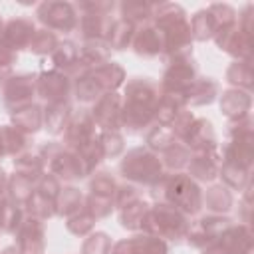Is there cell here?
I'll use <instances>...</instances> for the list:
<instances>
[{
	"instance_id": "6da1fadb",
	"label": "cell",
	"mask_w": 254,
	"mask_h": 254,
	"mask_svg": "<svg viewBox=\"0 0 254 254\" xmlns=\"http://www.w3.org/2000/svg\"><path fill=\"white\" fill-rule=\"evenodd\" d=\"M151 194L157 200L175 206L183 214L198 212L200 202H202V194H200V189L196 187V183L179 173L177 175H161L153 183Z\"/></svg>"
},
{
	"instance_id": "7a4b0ae2",
	"label": "cell",
	"mask_w": 254,
	"mask_h": 254,
	"mask_svg": "<svg viewBox=\"0 0 254 254\" xmlns=\"http://www.w3.org/2000/svg\"><path fill=\"white\" fill-rule=\"evenodd\" d=\"M141 228L157 238L181 240L189 232V222H187V214H183L181 210H177L167 202H159L155 206H149V212Z\"/></svg>"
},
{
	"instance_id": "3957f363",
	"label": "cell",
	"mask_w": 254,
	"mask_h": 254,
	"mask_svg": "<svg viewBox=\"0 0 254 254\" xmlns=\"http://www.w3.org/2000/svg\"><path fill=\"white\" fill-rule=\"evenodd\" d=\"M161 169H163V163L159 161V157L143 147L129 151L125 159L121 161L123 177L129 181L141 183V185H153L163 175Z\"/></svg>"
},
{
	"instance_id": "277c9868",
	"label": "cell",
	"mask_w": 254,
	"mask_h": 254,
	"mask_svg": "<svg viewBox=\"0 0 254 254\" xmlns=\"http://www.w3.org/2000/svg\"><path fill=\"white\" fill-rule=\"evenodd\" d=\"M38 20L46 26V30L50 32H71L73 28H77V12L75 6L69 2H44L38 6L36 10Z\"/></svg>"
},
{
	"instance_id": "5b68a950",
	"label": "cell",
	"mask_w": 254,
	"mask_h": 254,
	"mask_svg": "<svg viewBox=\"0 0 254 254\" xmlns=\"http://www.w3.org/2000/svg\"><path fill=\"white\" fill-rule=\"evenodd\" d=\"M196 77V65L190 58H183V60H175L171 62V65L167 67L161 87L163 93H181L185 95V91L190 87V83Z\"/></svg>"
},
{
	"instance_id": "8992f818",
	"label": "cell",
	"mask_w": 254,
	"mask_h": 254,
	"mask_svg": "<svg viewBox=\"0 0 254 254\" xmlns=\"http://www.w3.org/2000/svg\"><path fill=\"white\" fill-rule=\"evenodd\" d=\"M36 77L38 75H30V73L12 75L4 83V105L12 111L30 105L32 95L36 93Z\"/></svg>"
},
{
	"instance_id": "52a82bcc",
	"label": "cell",
	"mask_w": 254,
	"mask_h": 254,
	"mask_svg": "<svg viewBox=\"0 0 254 254\" xmlns=\"http://www.w3.org/2000/svg\"><path fill=\"white\" fill-rule=\"evenodd\" d=\"M64 137H65V147L71 151H77L79 147L89 143L93 137H97L91 113L85 109H81L79 113H71L65 129H64Z\"/></svg>"
},
{
	"instance_id": "ba28073f",
	"label": "cell",
	"mask_w": 254,
	"mask_h": 254,
	"mask_svg": "<svg viewBox=\"0 0 254 254\" xmlns=\"http://www.w3.org/2000/svg\"><path fill=\"white\" fill-rule=\"evenodd\" d=\"M93 123L99 125L103 131H117L121 127V99L115 91L103 93L91 111Z\"/></svg>"
},
{
	"instance_id": "9c48e42d",
	"label": "cell",
	"mask_w": 254,
	"mask_h": 254,
	"mask_svg": "<svg viewBox=\"0 0 254 254\" xmlns=\"http://www.w3.org/2000/svg\"><path fill=\"white\" fill-rule=\"evenodd\" d=\"M36 93L48 103L65 101L69 93V77L58 69L44 71L36 77Z\"/></svg>"
},
{
	"instance_id": "30bf717a",
	"label": "cell",
	"mask_w": 254,
	"mask_h": 254,
	"mask_svg": "<svg viewBox=\"0 0 254 254\" xmlns=\"http://www.w3.org/2000/svg\"><path fill=\"white\" fill-rule=\"evenodd\" d=\"M16 250L20 254H42L44 252V226L40 218L28 216L16 230Z\"/></svg>"
},
{
	"instance_id": "8fae6325",
	"label": "cell",
	"mask_w": 254,
	"mask_h": 254,
	"mask_svg": "<svg viewBox=\"0 0 254 254\" xmlns=\"http://www.w3.org/2000/svg\"><path fill=\"white\" fill-rule=\"evenodd\" d=\"M34 34H36V28H34L32 20H28V18H14V20H10L4 26L0 40L4 44H8L14 52H18V50H28Z\"/></svg>"
},
{
	"instance_id": "7c38bea8",
	"label": "cell",
	"mask_w": 254,
	"mask_h": 254,
	"mask_svg": "<svg viewBox=\"0 0 254 254\" xmlns=\"http://www.w3.org/2000/svg\"><path fill=\"white\" fill-rule=\"evenodd\" d=\"M135 54L139 56H145V58H153V56H159L163 54V46H165V40H163V34L161 30L155 26V24H143L139 30H135V36H133V42H131Z\"/></svg>"
},
{
	"instance_id": "4fadbf2b",
	"label": "cell",
	"mask_w": 254,
	"mask_h": 254,
	"mask_svg": "<svg viewBox=\"0 0 254 254\" xmlns=\"http://www.w3.org/2000/svg\"><path fill=\"white\" fill-rule=\"evenodd\" d=\"M111 254H167V244L163 242V238H157L153 234L133 236L129 240L117 242Z\"/></svg>"
},
{
	"instance_id": "5bb4252c",
	"label": "cell",
	"mask_w": 254,
	"mask_h": 254,
	"mask_svg": "<svg viewBox=\"0 0 254 254\" xmlns=\"http://www.w3.org/2000/svg\"><path fill=\"white\" fill-rule=\"evenodd\" d=\"M181 139L196 153L214 149V131H212L210 121H206V119H192L190 127L185 131V135Z\"/></svg>"
},
{
	"instance_id": "9a60e30c",
	"label": "cell",
	"mask_w": 254,
	"mask_h": 254,
	"mask_svg": "<svg viewBox=\"0 0 254 254\" xmlns=\"http://www.w3.org/2000/svg\"><path fill=\"white\" fill-rule=\"evenodd\" d=\"M187 167H189L190 177H194L198 181H212L218 175V171L222 167V161L216 157L214 149H210V151H204V153H196L189 161Z\"/></svg>"
},
{
	"instance_id": "2e32d148",
	"label": "cell",
	"mask_w": 254,
	"mask_h": 254,
	"mask_svg": "<svg viewBox=\"0 0 254 254\" xmlns=\"http://www.w3.org/2000/svg\"><path fill=\"white\" fill-rule=\"evenodd\" d=\"M79 32L85 42L91 40H105L107 30L111 26V16L107 14H97V12H83L79 16Z\"/></svg>"
},
{
	"instance_id": "e0dca14e",
	"label": "cell",
	"mask_w": 254,
	"mask_h": 254,
	"mask_svg": "<svg viewBox=\"0 0 254 254\" xmlns=\"http://www.w3.org/2000/svg\"><path fill=\"white\" fill-rule=\"evenodd\" d=\"M189 26H190V36H192L194 40H200V42H204V40H208V38H214L216 32L222 28V24L218 22L216 14H214L210 8L198 10V12L192 16V20H190Z\"/></svg>"
},
{
	"instance_id": "ac0fdd59",
	"label": "cell",
	"mask_w": 254,
	"mask_h": 254,
	"mask_svg": "<svg viewBox=\"0 0 254 254\" xmlns=\"http://www.w3.org/2000/svg\"><path fill=\"white\" fill-rule=\"evenodd\" d=\"M89 73H91V77L97 81V85H99L105 93L117 89V87L123 83V79H125V71H123V67L117 65L115 62L101 64V65L93 67Z\"/></svg>"
},
{
	"instance_id": "d6986e66",
	"label": "cell",
	"mask_w": 254,
	"mask_h": 254,
	"mask_svg": "<svg viewBox=\"0 0 254 254\" xmlns=\"http://www.w3.org/2000/svg\"><path fill=\"white\" fill-rule=\"evenodd\" d=\"M12 121L14 127L22 133H36L44 125V111L36 103H30L12 111Z\"/></svg>"
},
{
	"instance_id": "ffe728a7",
	"label": "cell",
	"mask_w": 254,
	"mask_h": 254,
	"mask_svg": "<svg viewBox=\"0 0 254 254\" xmlns=\"http://www.w3.org/2000/svg\"><path fill=\"white\" fill-rule=\"evenodd\" d=\"M71 117V107L65 101H56V103H48V107L44 109V125L52 135L64 133L67 121Z\"/></svg>"
},
{
	"instance_id": "44dd1931",
	"label": "cell",
	"mask_w": 254,
	"mask_h": 254,
	"mask_svg": "<svg viewBox=\"0 0 254 254\" xmlns=\"http://www.w3.org/2000/svg\"><path fill=\"white\" fill-rule=\"evenodd\" d=\"M133 36H135V26L123 18H115L111 20V26L107 30L105 44L111 50H125L133 42Z\"/></svg>"
},
{
	"instance_id": "7402d4cb",
	"label": "cell",
	"mask_w": 254,
	"mask_h": 254,
	"mask_svg": "<svg viewBox=\"0 0 254 254\" xmlns=\"http://www.w3.org/2000/svg\"><path fill=\"white\" fill-rule=\"evenodd\" d=\"M216 81H212L210 77H198L190 83V87L185 91V101H190L192 105H204L210 103L216 95Z\"/></svg>"
},
{
	"instance_id": "603a6c76",
	"label": "cell",
	"mask_w": 254,
	"mask_h": 254,
	"mask_svg": "<svg viewBox=\"0 0 254 254\" xmlns=\"http://www.w3.org/2000/svg\"><path fill=\"white\" fill-rule=\"evenodd\" d=\"M109 54H111V48L105 44V40H91V42H85L83 48L79 50V60L93 69L101 64H107Z\"/></svg>"
},
{
	"instance_id": "cb8c5ba5",
	"label": "cell",
	"mask_w": 254,
	"mask_h": 254,
	"mask_svg": "<svg viewBox=\"0 0 254 254\" xmlns=\"http://www.w3.org/2000/svg\"><path fill=\"white\" fill-rule=\"evenodd\" d=\"M149 212V204L143 202V200H131L127 202L125 206H121V214H119V220H121V226L123 228H129V230H139L143 226V220Z\"/></svg>"
},
{
	"instance_id": "d4e9b609",
	"label": "cell",
	"mask_w": 254,
	"mask_h": 254,
	"mask_svg": "<svg viewBox=\"0 0 254 254\" xmlns=\"http://www.w3.org/2000/svg\"><path fill=\"white\" fill-rule=\"evenodd\" d=\"M81 204H83V196H81V192L77 189H73V187L62 189L58 198H56V212L69 218V216L77 214L79 210H83Z\"/></svg>"
},
{
	"instance_id": "484cf974",
	"label": "cell",
	"mask_w": 254,
	"mask_h": 254,
	"mask_svg": "<svg viewBox=\"0 0 254 254\" xmlns=\"http://www.w3.org/2000/svg\"><path fill=\"white\" fill-rule=\"evenodd\" d=\"M121 10V18L131 22L133 26L137 24H147L153 18V10L155 4H147V2H123L119 4Z\"/></svg>"
},
{
	"instance_id": "4316f807",
	"label": "cell",
	"mask_w": 254,
	"mask_h": 254,
	"mask_svg": "<svg viewBox=\"0 0 254 254\" xmlns=\"http://www.w3.org/2000/svg\"><path fill=\"white\" fill-rule=\"evenodd\" d=\"M0 143H2V149H4V155H20L26 145H28V137L26 133L18 131L14 125H6L0 129Z\"/></svg>"
},
{
	"instance_id": "83f0119b",
	"label": "cell",
	"mask_w": 254,
	"mask_h": 254,
	"mask_svg": "<svg viewBox=\"0 0 254 254\" xmlns=\"http://www.w3.org/2000/svg\"><path fill=\"white\" fill-rule=\"evenodd\" d=\"M91 71V69H89ZM85 73V75H81L79 79H75V87H73V91H75V97L81 101V103H95L105 91L97 85V81L91 77V73Z\"/></svg>"
},
{
	"instance_id": "f1b7e54d",
	"label": "cell",
	"mask_w": 254,
	"mask_h": 254,
	"mask_svg": "<svg viewBox=\"0 0 254 254\" xmlns=\"http://www.w3.org/2000/svg\"><path fill=\"white\" fill-rule=\"evenodd\" d=\"M52 60L58 71H65L67 67H71L77 60H79V50L75 48L73 42H60L58 48L52 52Z\"/></svg>"
},
{
	"instance_id": "f546056e",
	"label": "cell",
	"mask_w": 254,
	"mask_h": 254,
	"mask_svg": "<svg viewBox=\"0 0 254 254\" xmlns=\"http://www.w3.org/2000/svg\"><path fill=\"white\" fill-rule=\"evenodd\" d=\"M22 220H24L22 208H20L18 204H14L12 200L4 198V200L0 202V230L16 232Z\"/></svg>"
},
{
	"instance_id": "4dcf8cb0",
	"label": "cell",
	"mask_w": 254,
	"mask_h": 254,
	"mask_svg": "<svg viewBox=\"0 0 254 254\" xmlns=\"http://www.w3.org/2000/svg\"><path fill=\"white\" fill-rule=\"evenodd\" d=\"M204 202L214 212H226L230 208V204H232V196H230L228 189L222 187V185L220 187H210L206 190V194H204Z\"/></svg>"
},
{
	"instance_id": "1f68e13d",
	"label": "cell",
	"mask_w": 254,
	"mask_h": 254,
	"mask_svg": "<svg viewBox=\"0 0 254 254\" xmlns=\"http://www.w3.org/2000/svg\"><path fill=\"white\" fill-rule=\"evenodd\" d=\"M58 44H60V40H58V36L54 32H50V30H36L28 50L34 52V54L44 56V54H52L58 48Z\"/></svg>"
},
{
	"instance_id": "d6a6232c",
	"label": "cell",
	"mask_w": 254,
	"mask_h": 254,
	"mask_svg": "<svg viewBox=\"0 0 254 254\" xmlns=\"http://www.w3.org/2000/svg\"><path fill=\"white\" fill-rule=\"evenodd\" d=\"M189 161H190V153H189V149H187L185 145H181V143H173L169 149L163 151V163H165V167H169V169L179 171V169L187 167Z\"/></svg>"
},
{
	"instance_id": "836d02e7",
	"label": "cell",
	"mask_w": 254,
	"mask_h": 254,
	"mask_svg": "<svg viewBox=\"0 0 254 254\" xmlns=\"http://www.w3.org/2000/svg\"><path fill=\"white\" fill-rule=\"evenodd\" d=\"M173 143H177V139H175V135H173V131L167 127V125H157V127H153L149 133H147V145L151 147V149H155V151H165V149H169Z\"/></svg>"
},
{
	"instance_id": "e575fe53",
	"label": "cell",
	"mask_w": 254,
	"mask_h": 254,
	"mask_svg": "<svg viewBox=\"0 0 254 254\" xmlns=\"http://www.w3.org/2000/svg\"><path fill=\"white\" fill-rule=\"evenodd\" d=\"M28 210H30V216H34V218H48V216H52V214H56V202L54 200H50L48 196H44V194H40L38 190H34V194L30 196V200H28Z\"/></svg>"
},
{
	"instance_id": "d590c367",
	"label": "cell",
	"mask_w": 254,
	"mask_h": 254,
	"mask_svg": "<svg viewBox=\"0 0 254 254\" xmlns=\"http://www.w3.org/2000/svg\"><path fill=\"white\" fill-rule=\"evenodd\" d=\"M240 105H242L244 109H248L250 99H248L246 93H240V91H226V93L222 95L220 107H222V111H224L228 117H238L240 113H244V111L240 109Z\"/></svg>"
},
{
	"instance_id": "8d00e7d4",
	"label": "cell",
	"mask_w": 254,
	"mask_h": 254,
	"mask_svg": "<svg viewBox=\"0 0 254 254\" xmlns=\"http://www.w3.org/2000/svg\"><path fill=\"white\" fill-rule=\"evenodd\" d=\"M93 222H95V216L87 208H83L77 214H73V216L67 218V230L73 232V234H77V236H83V234H87L93 228Z\"/></svg>"
},
{
	"instance_id": "74e56055",
	"label": "cell",
	"mask_w": 254,
	"mask_h": 254,
	"mask_svg": "<svg viewBox=\"0 0 254 254\" xmlns=\"http://www.w3.org/2000/svg\"><path fill=\"white\" fill-rule=\"evenodd\" d=\"M89 189H91V194H95V196H103V198H111V200H113L115 190H117L115 181L111 179L109 173H99V175L91 181Z\"/></svg>"
},
{
	"instance_id": "f35d334b",
	"label": "cell",
	"mask_w": 254,
	"mask_h": 254,
	"mask_svg": "<svg viewBox=\"0 0 254 254\" xmlns=\"http://www.w3.org/2000/svg\"><path fill=\"white\" fill-rule=\"evenodd\" d=\"M109 250H111V238L105 232L91 234L81 246V254H109Z\"/></svg>"
},
{
	"instance_id": "ab89813d",
	"label": "cell",
	"mask_w": 254,
	"mask_h": 254,
	"mask_svg": "<svg viewBox=\"0 0 254 254\" xmlns=\"http://www.w3.org/2000/svg\"><path fill=\"white\" fill-rule=\"evenodd\" d=\"M99 141H101V149L105 157H115L123 149V137L117 131H103L99 135Z\"/></svg>"
},
{
	"instance_id": "60d3db41",
	"label": "cell",
	"mask_w": 254,
	"mask_h": 254,
	"mask_svg": "<svg viewBox=\"0 0 254 254\" xmlns=\"http://www.w3.org/2000/svg\"><path fill=\"white\" fill-rule=\"evenodd\" d=\"M14 62H16V52L0 40V65L2 67H12Z\"/></svg>"
},
{
	"instance_id": "b9f144b4",
	"label": "cell",
	"mask_w": 254,
	"mask_h": 254,
	"mask_svg": "<svg viewBox=\"0 0 254 254\" xmlns=\"http://www.w3.org/2000/svg\"><path fill=\"white\" fill-rule=\"evenodd\" d=\"M6 187H8V179H6V173L0 169V202L6 198Z\"/></svg>"
},
{
	"instance_id": "7bdbcfd3",
	"label": "cell",
	"mask_w": 254,
	"mask_h": 254,
	"mask_svg": "<svg viewBox=\"0 0 254 254\" xmlns=\"http://www.w3.org/2000/svg\"><path fill=\"white\" fill-rule=\"evenodd\" d=\"M12 77V67H2L0 65V83H6Z\"/></svg>"
},
{
	"instance_id": "ee69618b",
	"label": "cell",
	"mask_w": 254,
	"mask_h": 254,
	"mask_svg": "<svg viewBox=\"0 0 254 254\" xmlns=\"http://www.w3.org/2000/svg\"><path fill=\"white\" fill-rule=\"evenodd\" d=\"M2 254H20V252L16 250V246H10V248H6V250H4Z\"/></svg>"
},
{
	"instance_id": "f6af8a7d",
	"label": "cell",
	"mask_w": 254,
	"mask_h": 254,
	"mask_svg": "<svg viewBox=\"0 0 254 254\" xmlns=\"http://www.w3.org/2000/svg\"><path fill=\"white\" fill-rule=\"evenodd\" d=\"M4 155V149H2V143H0V157Z\"/></svg>"
}]
</instances>
